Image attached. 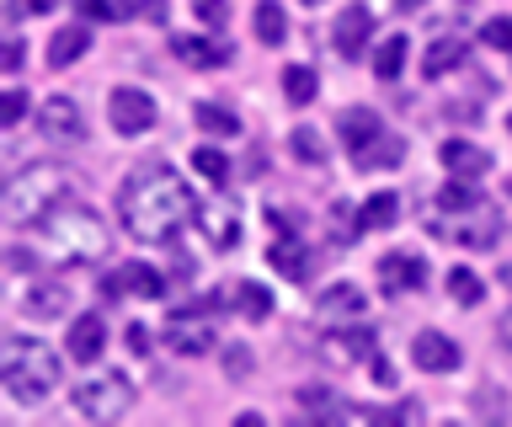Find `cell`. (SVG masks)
Segmentation results:
<instances>
[{
    "mask_svg": "<svg viewBox=\"0 0 512 427\" xmlns=\"http://www.w3.org/2000/svg\"><path fill=\"white\" fill-rule=\"evenodd\" d=\"M251 27H256V38H262L267 49H278V43L288 38V17H283V6H278V0H256Z\"/></svg>",
    "mask_w": 512,
    "mask_h": 427,
    "instance_id": "cell-24",
    "label": "cell"
},
{
    "mask_svg": "<svg viewBox=\"0 0 512 427\" xmlns=\"http://www.w3.org/2000/svg\"><path fill=\"white\" fill-rule=\"evenodd\" d=\"M128 347H134V353H150V331H144V326H128Z\"/></svg>",
    "mask_w": 512,
    "mask_h": 427,
    "instance_id": "cell-40",
    "label": "cell"
},
{
    "mask_svg": "<svg viewBox=\"0 0 512 427\" xmlns=\"http://www.w3.org/2000/svg\"><path fill=\"white\" fill-rule=\"evenodd\" d=\"M411 363L422 374H454L459 369V342L443 337V331H422V337L411 342Z\"/></svg>",
    "mask_w": 512,
    "mask_h": 427,
    "instance_id": "cell-12",
    "label": "cell"
},
{
    "mask_svg": "<svg viewBox=\"0 0 512 427\" xmlns=\"http://www.w3.org/2000/svg\"><path fill=\"white\" fill-rule=\"evenodd\" d=\"M192 166H198V177H208V182H214V187H224V182H230V161H224V155L219 150H192Z\"/></svg>",
    "mask_w": 512,
    "mask_h": 427,
    "instance_id": "cell-33",
    "label": "cell"
},
{
    "mask_svg": "<svg viewBox=\"0 0 512 427\" xmlns=\"http://www.w3.org/2000/svg\"><path fill=\"white\" fill-rule=\"evenodd\" d=\"M22 113H27V91H22V86H11L6 97H0V129H11V123H22Z\"/></svg>",
    "mask_w": 512,
    "mask_h": 427,
    "instance_id": "cell-37",
    "label": "cell"
},
{
    "mask_svg": "<svg viewBox=\"0 0 512 427\" xmlns=\"http://www.w3.org/2000/svg\"><path fill=\"white\" fill-rule=\"evenodd\" d=\"M267 257H272V267H278L283 278H294V283L310 273V257H304V246H299V241H278V246L267 251Z\"/></svg>",
    "mask_w": 512,
    "mask_h": 427,
    "instance_id": "cell-30",
    "label": "cell"
},
{
    "mask_svg": "<svg viewBox=\"0 0 512 427\" xmlns=\"http://www.w3.org/2000/svg\"><path fill=\"white\" fill-rule=\"evenodd\" d=\"M118 214H123V230L134 235V241L160 246V241H171L187 219H198V203H192V187L176 177L166 161H150L123 182Z\"/></svg>",
    "mask_w": 512,
    "mask_h": 427,
    "instance_id": "cell-1",
    "label": "cell"
},
{
    "mask_svg": "<svg viewBox=\"0 0 512 427\" xmlns=\"http://www.w3.org/2000/svg\"><path fill=\"white\" fill-rule=\"evenodd\" d=\"M480 43H486V49L512 54V17H491L486 27H480Z\"/></svg>",
    "mask_w": 512,
    "mask_h": 427,
    "instance_id": "cell-36",
    "label": "cell"
},
{
    "mask_svg": "<svg viewBox=\"0 0 512 427\" xmlns=\"http://www.w3.org/2000/svg\"><path fill=\"white\" fill-rule=\"evenodd\" d=\"M166 342H171V353H187V358H198V353H214V305H182V310H171L166 315Z\"/></svg>",
    "mask_w": 512,
    "mask_h": 427,
    "instance_id": "cell-7",
    "label": "cell"
},
{
    "mask_svg": "<svg viewBox=\"0 0 512 427\" xmlns=\"http://www.w3.org/2000/svg\"><path fill=\"white\" fill-rule=\"evenodd\" d=\"M230 305L246 315V321H267L272 315V294L262 283H230Z\"/></svg>",
    "mask_w": 512,
    "mask_h": 427,
    "instance_id": "cell-25",
    "label": "cell"
},
{
    "mask_svg": "<svg viewBox=\"0 0 512 427\" xmlns=\"http://www.w3.org/2000/svg\"><path fill=\"white\" fill-rule=\"evenodd\" d=\"M395 219H400V198L395 193H374V198H363V209H358L363 230H390Z\"/></svg>",
    "mask_w": 512,
    "mask_h": 427,
    "instance_id": "cell-26",
    "label": "cell"
},
{
    "mask_svg": "<svg viewBox=\"0 0 512 427\" xmlns=\"http://www.w3.org/2000/svg\"><path fill=\"white\" fill-rule=\"evenodd\" d=\"M128 406H134V379L118 369L91 374L75 385V411L86 422H118V417H128Z\"/></svg>",
    "mask_w": 512,
    "mask_h": 427,
    "instance_id": "cell-6",
    "label": "cell"
},
{
    "mask_svg": "<svg viewBox=\"0 0 512 427\" xmlns=\"http://www.w3.org/2000/svg\"><path fill=\"white\" fill-rule=\"evenodd\" d=\"M54 0H11V17H48Z\"/></svg>",
    "mask_w": 512,
    "mask_h": 427,
    "instance_id": "cell-39",
    "label": "cell"
},
{
    "mask_svg": "<svg viewBox=\"0 0 512 427\" xmlns=\"http://www.w3.org/2000/svg\"><path fill=\"white\" fill-rule=\"evenodd\" d=\"M374 385H384V390L395 385V369H390V363H384V358H374Z\"/></svg>",
    "mask_w": 512,
    "mask_h": 427,
    "instance_id": "cell-41",
    "label": "cell"
},
{
    "mask_svg": "<svg viewBox=\"0 0 512 427\" xmlns=\"http://www.w3.org/2000/svg\"><path fill=\"white\" fill-rule=\"evenodd\" d=\"M395 6H400V11H422L427 0H395Z\"/></svg>",
    "mask_w": 512,
    "mask_h": 427,
    "instance_id": "cell-42",
    "label": "cell"
},
{
    "mask_svg": "<svg viewBox=\"0 0 512 427\" xmlns=\"http://www.w3.org/2000/svg\"><path fill=\"white\" fill-rule=\"evenodd\" d=\"M288 150H294L299 161H310V166H320V155H326V150H320V134H315V129H294V134H288Z\"/></svg>",
    "mask_w": 512,
    "mask_h": 427,
    "instance_id": "cell-35",
    "label": "cell"
},
{
    "mask_svg": "<svg viewBox=\"0 0 512 427\" xmlns=\"http://www.w3.org/2000/svg\"><path fill=\"white\" fill-rule=\"evenodd\" d=\"M86 49H91V27L70 22V27H59V33H54V43H48V65H75Z\"/></svg>",
    "mask_w": 512,
    "mask_h": 427,
    "instance_id": "cell-22",
    "label": "cell"
},
{
    "mask_svg": "<svg viewBox=\"0 0 512 427\" xmlns=\"http://www.w3.org/2000/svg\"><path fill=\"white\" fill-rule=\"evenodd\" d=\"M507 134H512V118H507Z\"/></svg>",
    "mask_w": 512,
    "mask_h": 427,
    "instance_id": "cell-44",
    "label": "cell"
},
{
    "mask_svg": "<svg viewBox=\"0 0 512 427\" xmlns=\"http://www.w3.org/2000/svg\"><path fill=\"white\" fill-rule=\"evenodd\" d=\"M315 91H320V86H315V70H304V65H288V70H283V97L294 102V107H310Z\"/></svg>",
    "mask_w": 512,
    "mask_h": 427,
    "instance_id": "cell-31",
    "label": "cell"
},
{
    "mask_svg": "<svg viewBox=\"0 0 512 427\" xmlns=\"http://www.w3.org/2000/svg\"><path fill=\"white\" fill-rule=\"evenodd\" d=\"M107 294H134V299H160L166 294V278L155 273L150 262H128L107 278Z\"/></svg>",
    "mask_w": 512,
    "mask_h": 427,
    "instance_id": "cell-15",
    "label": "cell"
},
{
    "mask_svg": "<svg viewBox=\"0 0 512 427\" xmlns=\"http://www.w3.org/2000/svg\"><path fill=\"white\" fill-rule=\"evenodd\" d=\"M400 155H406V139H400V134H379L368 150L352 155V166H358V171H384V166H400Z\"/></svg>",
    "mask_w": 512,
    "mask_h": 427,
    "instance_id": "cell-23",
    "label": "cell"
},
{
    "mask_svg": "<svg viewBox=\"0 0 512 427\" xmlns=\"http://www.w3.org/2000/svg\"><path fill=\"white\" fill-rule=\"evenodd\" d=\"M0 379H6V390L16 395L22 406L43 401V395H54L59 385V353H48L38 337H6L0 347Z\"/></svg>",
    "mask_w": 512,
    "mask_h": 427,
    "instance_id": "cell-3",
    "label": "cell"
},
{
    "mask_svg": "<svg viewBox=\"0 0 512 427\" xmlns=\"http://www.w3.org/2000/svg\"><path fill=\"white\" fill-rule=\"evenodd\" d=\"M443 166L454 171V177H464V182H480L491 171V155L480 145H470V139H448V145H443Z\"/></svg>",
    "mask_w": 512,
    "mask_h": 427,
    "instance_id": "cell-19",
    "label": "cell"
},
{
    "mask_svg": "<svg viewBox=\"0 0 512 427\" xmlns=\"http://www.w3.org/2000/svg\"><path fill=\"white\" fill-rule=\"evenodd\" d=\"M427 230L438 241H454V246H470V251H486L502 241V209L496 203H464V209H432Z\"/></svg>",
    "mask_w": 512,
    "mask_h": 427,
    "instance_id": "cell-5",
    "label": "cell"
},
{
    "mask_svg": "<svg viewBox=\"0 0 512 427\" xmlns=\"http://www.w3.org/2000/svg\"><path fill=\"white\" fill-rule=\"evenodd\" d=\"M336 134H342L347 155H358V150H368L384 134V123H379V113H368V107H347V113L336 118Z\"/></svg>",
    "mask_w": 512,
    "mask_h": 427,
    "instance_id": "cell-16",
    "label": "cell"
},
{
    "mask_svg": "<svg viewBox=\"0 0 512 427\" xmlns=\"http://www.w3.org/2000/svg\"><path fill=\"white\" fill-rule=\"evenodd\" d=\"M64 347H70L75 363H96V358H102V347H107L102 315H80V321L70 326V337H64Z\"/></svg>",
    "mask_w": 512,
    "mask_h": 427,
    "instance_id": "cell-18",
    "label": "cell"
},
{
    "mask_svg": "<svg viewBox=\"0 0 512 427\" xmlns=\"http://www.w3.org/2000/svg\"><path fill=\"white\" fill-rule=\"evenodd\" d=\"M192 11H198V22L224 27V17H230V0H192Z\"/></svg>",
    "mask_w": 512,
    "mask_h": 427,
    "instance_id": "cell-38",
    "label": "cell"
},
{
    "mask_svg": "<svg viewBox=\"0 0 512 427\" xmlns=\"http://www.w3.org/2000/svg\"><path fill=\"white\" fill-rule=\"evenodd\" d=\"M464 54H470V43H464V38H432L427 54H422V75H427V81H438V75H448L454 65H464Z\"/></svg>",
    "mask_w": 512,
    "mask_h": 427,
    "instance_id": "cell-21",
    "label": "cell"
},
{
    "mask_svg": "<svg viewBox=\"0 0 512 427\" xmlns=\"http://www.w3.org/2000/svg\"><path fill=\"white\" fill-rule=\"evenodd\" d=\"M16 305H22L27 315H43V321H54V315L70 310V289H64V283H32V289L16 299Z\"/></svg>",
    "mask_w": 512,
    "mask_h": 427,
    "instance_id": "cell-20",
    "label": "cell"
},
{
    "mask_svg": "<svg viewBox=\"0 0 512 427\" xmlns=\"http://www.w3.org/2000/svg\"><path fill=\"white\" fill-rule=\"evenodd\" d=\"M448 294H454L459 305H480V299H486V283H480L470 267H454V273H448Z\"/></svg>",
    "mask_w": 512,
    "mask_h": 427,
    "instance_id": "cell-32",
    "label": "cell"
},
{
    "mask_svg": "<svg viewBox=\"0 0 512 427\" xmlns=\"http://www.w3.org/2000/svg\"><path fill=\"white\" fill-rule=\"evenodd\" d=\"M75 17L80 22H118L123 0H75Z\"/></svg>",
    "mask_w": 512,
    "mask_h": 427,
    "instance_id": "cell-34",
    "label": "cell"
},
{
    "mask_svg": "<svg viewBox=\"0 0 512 427\" xmlns=\"http://www.w3.org/2000/svg\"><path fill=\"white\" fill-rule=\"evenodd\" d=\"M507 193H512V182H507Z\"/></svg>",
    "mask_w": 512,
    "mask_h": 427,
    "instance_id": "cell-45",
    "label": "cell"
},
{
    "mask_svg": "<svg viewBox=\"0 0 512 427\" xmlns=\"http://www.w3.org/2000/svg\"><path fill=\"white\" fill-rule=\"evenodd\" d=\"M368 38H374V17H368V6H347L342 17L331 22V49L342 59H363Z\"/></svg>",
    "mask_w": 512,
    "mask_h": 427,
    "instance_id": "cell-11",
    "label": "cell"
},
{
    "mask_svg": "<svg viewBox=\"0 0 512 427\" xmlns=\"http://www.w3.org/2000/svg\"><path fill=\"white\" fill-rule=\"evenodd\" d=\"M38 251L43 262H59V267H86L107 251V225L91 203H75V198H59L54 209L38 219Z\"/></svg>",
    "mask_w": 512,
    "mask_h": 427,
    "instance_id": "cell-2",
    "label": "cell"
},
{
    "mask_svg": "<svg viewBox=\"0 0 512 427\" xmlns=\"http://www.w3.org/2000/svg\"><path fill=\"white\" fill-rule=\"evenodd\" d=\"M363 305L368 299L352 289V283H331V289L320 294V315H326V321H336V315H363Z\"/></svg>",
    "mask_w": 512,
    "mask_h": 427,
    "instance_id": "cell-28",
    "label": "cell"
},
{
    "mask_svg": "<svg viewBox=\"0 0 512 427\" xmlns=\"http://www.w3.org/2000/svg\"><path fill=\"white\" fill-rule=\"evenodd\" d=\"M107 113H112V129H118L123 139L155 129V102H150V91H139V86H118V91H112Z\"/></svg>",
    "mask_w": 512,
    "mask_h": 427,
    "instance_id": "cell-8",
    "label": "cell"
},
{
    "mask_svg": "<svg viewBox=\"0 0 512 427\" xmlns=\"http://www.w3.org/2000/svg\"><path fill=\"white\" fill-rule=\"evenodd\" d=\"M427 283V262L416 251H384L379 257V289L384 294H416Z\"/></svg>",
    "mask_w": 512,
    "mask_h": 427,
    "instance_id": "cell-10",
    "label": "cell"
},
{
    "mask_svg": "<svg viewBox=\"0 0 512 427\" xmlns=\"http://www.w3.org/2000/svg\"><path fill=\"white\" fill-rule=\"evenodd\" d=\"M38 129H43V139H54V145H80V139H86V118H80V107L70 97H48L38 107Z\"/></svg>",
    "mask_w": 512,
    "mask_h": 427,
    "instance_id": "cell-9",
    "label": "cell"
},
{
    "mask_svg": "<svg viewBox=\"0 0 512 427\" xmlns=\"http://www.w3.org/2000/svg\"><path fill=\"white\" fill-rule=\"evenodd\" d=\"M400 70H406V33H384L374 54V75L379 81H400Z\"/></svg>",
    "mask_w": 512,
    "mask_h": 427,
    "instance_id": "cell-27",
    "label": "cell"
},
{
    "mask_svg": "<svg viewBox=\"0 0 512 427\" xmlns=\"http://www.w3.org/2000/svg\"><path fill=\"white\" fill-rule=\"evenodd\" d=\"M192 118H198V129H208V134H219V139H235V134H240V118L230 113V107L198 102V107H192Z\"/></svg>",
    "mask_w": 512,
    "mask_h": 427,
    "instance_id": "cell-29",
    "label": "cell"
},
{
    "mask_svg": "<svg viewBox=\"0 0 512 427\" xmlns=\"http://www.w3.org/2000/svg\"><path fill=\"white\" fill-rule=\"evenodd\" d=\"M304 6H320V0H304Z\"/></svg>",
    "mask_w": 512,
    "mask_h": 427,
    "instance_id": "cell-43",
    "label": "cell"
},
{
    "mask_svg": "<svg viewBox=\"0 0 512 427\" xmlns=\"http://www.w3.org/2000/svg\"><path fill=\"white\" fill-rule=\"evenodd\" d=\"M198 230H203V241L208 246H235L240 241V214L230 209V203H203L198 209Z\"/></svg>",
    "mask_w": 512,
    "mask_h": 427,
    "instance_id": "cell-17",
    "label": "cell"
},
{
    "mask_svg": "<svg viewBox=\"0 0 512 427\" xmlns=\"http://www.w3.org/2000/svg\"><path fill=\"white\" fill-rule=\"evenodd\" d=\"M331 363H358V358H379V337L368 326H347V331H331L326 347H320Z\"/></svg>",
    "mask_w": 512,
    "mask_h": 427,
    "instance_id": "cell-14",
    "label": "cell"
},
{
    "mask_svg": "<svg viewBox=\"0 0 512 427\" xmlns=\"http://www.w3.org/2000/svg\"><path fill=\"white\" fill-rule=\"evenodd\" d=\"M64 193H70V177H64L59 166H22L6 177V187H0V214H6V225L27 230V225H38Z\"/></svg>",
    "mask_w": 512,
    "mask_h": 427,
    "instance_id": "cell-4",
    "label": "cell"
},
{
    "mask_svg": "<svg viewBox=\"0 0 512 427\" xmlns=\"http://www.w3.org/2000/svg\"><path fill=\"white\" fill-rule=\"evenodd\" d=\"M171 54L192 70H214V65H230V43L219 38H198V33H171Z\"/></svg>",
    "mask_w": 512,
    "mask_h": 427,
    "instance_id": "cell-13",
    "label": "cell"
}]
</instances>
